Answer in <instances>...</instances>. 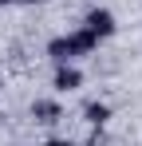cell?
<instances>
[{
	"mask_svg": "<svg viewBox=\"0 0 142 146\" xmlns=\"http://www.w3.org/2000/svg\"><path fill=\"white\" fill-rule=\"evenodd\" d=\"M95 40L91 32L83 28V32H71V36H59V40H51L47 44V55L55 59V63H71L75 55H87V51H95Z\"/></svg>",
	"mask_w": 142,
	"mask_h": 146,
	"instance_id": "obj_1",
	"label": "cell"
},
{
	"mask_svg": "<svg viewBox=\"0 0 142 146\" xmlns=\"http://www.w3.org/2000/svg\"><path fill=\"white\" fill-rule=\"evenodd\" d=\"M87 32H91L95 40H107V36L115 32V16H111L107 8H95L91 16H87Z\"/></svg>",
	"mask_w": 142,
	"mask_h": 146,
	"instance_id": "obj_2",
	"label": "cell"
},
{
	"mask_svg": "<svg viewBox=\"0 0 142 146\" xmlns=\"http://www.w3.org/2000/svg\"><path fill=\"white\" fill-rule=\"evenodd\" d=\"M79 83H83L79 67H67V63H59V71H55V91H75Z\"/></svg>",
	"mask_w": 142,
	"mask_h": 146,
	"instance_id": "obj_3",
	"label": "cell"
},
{
	"mask_svg": "<svg viewBox=\"0 0 142 146\" xmlns=\"http://www.w3.org/2000/svg\"><path fill=\"white\" fill-rule=\"evenodd\" d=\"M107 119H111V107H107V103H91V107H87V122H91V126H103Z\"/></svg>",
	"mask_w": 142,
	"mask_h": 146,
	"instance_id": "obj_4",
	"label": "cell"
},
{
	"mask_svg": "<svg viewBox=\"0 0 142 146\" xmlns=\"http://www.w3.org/2000/svg\"><path fill=\"white\" fill-rule=\"evenodd\" d=\"M32 115H36L40 122H55V119H59V107H55V103H36Z\"/></svg>",
	"mask_w": 142,
	"mask_h": 146,
	"instance_id": "obj_5",
	"label": "cell"
},
{
	"mask_svg": "<svg viewBox=\"0 0 142 146\" xmlns=\"http://www.w3.org/2000/svg\"><path fill=\"white\" fill-rule=\"evenodd\" d=\"M44 146H71V142H59V138H55V142H44Z\"/></svg>",
	"mask_w": 142,
	"mask_h": 146,
	"instance_id": "obj_6",
	"label": "cell"
},
{
	"mask_svg": "<svg viewBox=\"0 0 142 146\" xmlns=\"http://www.w3.org/2000/svg\"><path fill=\"white\" fill-rule=\"evenodd\" d=\"M28 4H44V0H28Z\"/></svg>",
	"mask_w": 142,
	"mask_h": 146,
	"instance_id": "obj_7",
	"label": "cell"
},
{
	"mask_svg": "<svg viewBox=\"0 0 142 146\" xmlns=\"http://www.w3.org/2000/svg\"><path fill=\"white\" fill-rule=\"evenodd\" d=\"M0 4H8V0H0Z\"/></svg>",
	"mask_w": 142,
	"mask_h": 146,
	"instance_id": "obj_8",
	"label": "cell"
}]
</instances>
